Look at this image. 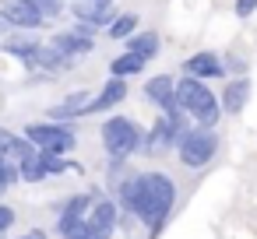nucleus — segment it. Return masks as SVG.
Listing matches in <instances>:
<instances>
[{"label": "nucleus", "instance_id": "nucleus-1", "mask_svg": "<svg viewBox=\"0 0 257 239\" xmlns=\"http://www.w3.org/2000/svg\"><path fill=\"white\" fill-rule=\"evenodd\" d=\"M113 197H116L120 211L131 214L138 225H145V232L155 239V235L166 228V221H169V214H173V207H176V183H173L169 172H159V169L138 172V169H134V172L113 190Z\"/></svg>", "mask_w": 257, "mask_h": 239}, {"label": "nucleus", "instance_id": "nucleus-2", "mask_svg": "<svg viewBox=\"0 0 257 239\" xmlns=\"http://www.w3.org/2000/svg\"><path fill=\"white\" fill-rule=\"evenodd\" d=\"M176 102L180 109L197 123V127H218L222 123V102L218 92L211 88V81H201L194 74H180L176 78Z\"/></svg>", "mask_w": 257, "mask_h": 239}, {"label": "nucleus", "instance_id": "nucleus-3", "mask_svg": "<svg viewBox=\"0 0 257 239\" xmlns=\"http://www.w3.org/2000/svg\"><path fill=\"white\" fill-rule=\"evenodd\" d=\"M99 137H102V148H106L109 158H134L145 148V127L127 113L106 116L102 127H99Z\"/></svg>", "mask_w": 257, "mask_h": 239}, {"label": "nucleus", "instance_id": "nucleus-4", "mask_svg": "<svg viewBox=\"0 0 257 239\" xmlns=\"http://www.w3.org/2000/svg\"><path fill=\"white\" fill-rule=\"evenodd\" d=\"M194 127V120L183 113V109H173V113H159L155 123L145 130V155H166V151H176L180 137Z\"/></svg>", "mask_w": 257, "mask_h": 239}, {"label": "nucleus", "instance_id": "nucleus-5", "mask_svg": "<svg viewBox=\"0 0 257 239\" xmlns=\"http://www.w3.org/2000/svg\"><path fill=\"white\" fill-rule=\"evenodd\" d=\"M222 148V137H218V127H190L180 144H176V162L183 169H204Z\"/></svg>", "mask_w": 257, "mask_h": 239}, {"label": "nucleus", "instance_id": "nucleus-6", "mask_svg": "<svg viewBox=\"0 0 257 239\" xmlns=\"http://www.w3.org/2000/svg\"><path fill=\"white\" fill-rule=\"evenodd\" d=\"M22 134L43 148V151H53V155H71L78 148V130L74 123H60V120H39V123H25Z\"/></svg>", "mask_w": 257, "mask_h": 239}, {"label": "nucleus", "instance_id": "nucleus-7", "mask_svg": "<svg viewBox=\"0 0 257 239\" xmlns=\"http://www.w3.org/2000/svg\"><path fill=\"white\" fill-rule=\"evenodd\" d=\"M39 50H43V39H39L36 32H29V29H11L4 39H0V53L11 57V60H18L25 71H32V67H36Z\"/></svg>", "mask_w": 257, "mask_h": 239}, {"label": "nucleus", "instance_id": "nucleus-8", "mask_svg": "<svg viewBox=\"0 0 257 239\" xmlns=\"http://www.w3.org/2000/svg\"><path fill=\"white\" fill-rule=\"evenodd\" d=\"M120 218H123V211H120L116 197H106V193H102V197L92 204V211L85 214L88 235H95V239H113V232L120 228Z\"/></svg>", "mask_w": 257, "mask_h": 239}, {"label": "nucleus", "instance_id": "nucleus-9", "mask_svg": "<svg viewBox=\"0 0 257 239\" xmlns=\"http://www.w3.org/2000/svg\"><path fill=\"white\" fill-rule=\"evenodd\" d=\"M141 95H145V102H148L155 113H173V109H180V102H176V74H152V78H145Z\"/></svg>", "mask_w": 257, "mask_h": 239}, {"label": "nucleus", "instance_id": "nucleus-10", "mask_svg": "<svg viewBox=\"0 0 257 239\" xmlns=\"http://www.w3.org/2000/svg\"><path fill=\"white\" fill-rule=\"evenodd\" d=\"M180 74H194L201 81H225L229 71H225V57L215 53V50H197L190 53L183 64H180Z\"/></svg>", "mask_w": 257, "mask_h": 239}, {"label": "nucleus", "instance_id": "nucleus-11", "mask_svg": "<svg viewBox=\"0 0 257 239\" xmlns=\"http://www.w3.org/2000/svg\"><path fill=\"white\" fill-rule=\"evenodd\" d=\"M67 15H71L74 22H85V25L106 32L120 11H116L113 4H99V0H67Z\"/></svg>", "mask_w": 257, "mask_h": 239}, {"label": "nucleus", "instance_id": "nucleus-12", "mask_svg": "<svg viewBox=\"0 0 257 239\" xmlns=\"http://www.w3.org/2000/svg\"><path fill=\"white\" fill-rule=\"evenodd\" d=\"M253 95V78L250 74H236V78H225L222 81V92H218V102H222V113L225 116H239L246 109Z\"/></svg>", "mask_w": 257, "mask_h": 239}, {"label": "nucleus", "instance_id": "nucleus-13", "mask_svg": "<svg viewBox=\"0 0 257 239\" xmlns=\"http://www.w3.org/2000/svg\"><path fill=\"white\" fill-rule=\"evenodd\" d=\"M0 18L11 29H29V32H39L46 25V18L39 15L32 0H0Z\"/></svg>", "mask_w": 257, "mask_h": 239}, {"label": "nucleus", "instance_id": "nucleus-14", "mask_svg": "<svg viewBox=\"0 0 257 239\" xmlns=\"http://www.w3.org/2000/svg\"><path fill=\"white\" fill-rule=\"evenodd\" d=\"M50 43L60 50V53H67V57H74V60H81V57H88L92 50H95V36L92 32H85L81 25H67V29H57L53 36H50Z\"/></svg>", "mask_w": 257, "mask_h": 239}, {"label": "nucleus", "instance_id": "nucleus-15", "mask_svg": "<svg viewBox=\"0 0 257 239\" xmlns=\"http://www.w3.org/2000/svg\"><path fill=\"white\" fill-rule=\"evenodd\" d=\"M127 95H131V81L127 78H106V85L92 95V102H88V116H102V113H109V109H116L120 102H127Z\"/></svg>", "mask_w": 257, "mask_h": 239}, {"label": "nucleus", "instance_id": "nucleus-16", "mask_svg": "<svg viewBox=\"0 0 257 239\" xmlns=\"http://www.w3.org/2000/svg\"><path fill=\"white\" fill-rule=\"evenodd\" d=\"M92 95H95V92H88V88H78V92L64 95L60 102H53V106L46 109V120H60V123H78L81 116H88V102H92Z\"/></svg>", "mask_w": 257, "mask_h": 239}, {"label": "nucleus", "instance_id": "nucleus-17", "mask_svg": "<svg viewBox=\"0 0 257 239\" xmlns=\"http://www.w3.org/2000/svg\"><path fill=\"white\" fill-rule=\"evenodd\" d=\"M0 155L11 158V162H22V158L36 155V144H32L22 130H8V127H0Z\"/></svg>", "mask_w": 257, "mask_h": 239}, {"label": "nucleus", "instance_id": "nucleus-18", "mask_svg": "<svg viewBox=\"0 0 257 239\" xmlns=\"http://www.w3.org/2000/svg\"><path fill=\"white\" fill-rule=\"evenodd\" d=\"M123 50H131V53H138V57H145L148 64L159 57V50H162V39H159V32L155 29H138L127 43H123Z\"/></svg>", "mask_w": 257, "mask_h": 239}, {"label": "nucleus", "instance_id": "nucleus-19", "mask_svg": "<svg viewBox=\"0 0 257 239\" xmlns=\"http://www.w3.org/2000/svg\"><path fill=\"white\" fill-rule=\"evenodd\" d=\"M145 67H148V60L145 57H138V53H131V50H123V53H116L113 60H109V74L113 78H138V74H145Z\"/></svg>", "mask_w": 257, "mask_h": 239}, {"label": "nucleus", "instance_id": "nucleus-20", "mask_svg": "<svg viewBox=\"0 0 257 239\" xmlns=\"http://www.w3.org/2000/svg\"><path fill=\"white\" fill-rule=\"evenodd\" d=\"M138 29H141V18H138L134 11H120V15L113 18V25L106 29V36H109L113 43H127Z\"/></svg>", "mask_w": 257, "mask_h": 239}, {"label": "nucleus", "instance_id": "nucleus-21", "mask_svg": "<svg viewBox=\"0 0 257 239\" xmlns=\"http://www.w3.org/2000/svg\"><path fill=\"white\" fill-rule=\"evenodd\" d=\"M18 169H22V179H25V183H43V179H50V172H46V155H43V148H36V155L22 158V162H18Z\"/></svg>", "mask_w": 257, "mask_h": 239}, {"label": "nucleus", "instance_id": "nucleus-22", "mask_svg": "<svg viewBox=\"0 0 257 239\" xmlns=\"http://www.w3.org/2000/svg\"><path fill=\"white\" fill-rule=\"evenodd\" d=\"M53 232H57V239H78V235H85V232H88V225H85V218H81V214H57Z\"/></svg>", "mask_w": 257, "mask_h": 239}, {"label": "nucleus", "instance_id": "nucleus-23", "mask_svg": "<svg viewBox=\"0 0 257 239\" xmlns=\"http://www.w3.org/2000/svg\"><path fill=\"white\" fill-rule=\"evenodd\" d=\"M32 4L39 8V15L46 18V25H53L57 18L67 15V0H32Z\"/></svg>", "mask_w": 257, "mask_h": 239}, {"label": "nucleus", "instance_id": "nucleus-24", "mask_svg": "<svg viewBox=\"0 0 257 239\" xmlns=\"http://www.w3.org/2000/svg\"><path fill=\"white\" fill-rule=\"evenodd\" d=\"M18 179H22L18 162H11V158H0V193H4V190H11Z\"/></svg>", "mask_w": 257, "mask_h": 239}, {"label": "nucleus", "instance_id": "nucleus-25", "mask_svg": "<svg viewBox=\"0 0 257 239\" xmlns=\"http://www.w3.org/2000/svg\"><path fill=\"white\" fill-rule=\"evenodd\" d=\"M225 57V71H229V78H236V74H250V64L239 57V53H222Z\"/></svg>", "mask_w": 257, "mask_h": 239}, {"label": "nucleus", "instance_id": "nucleus-26", "mask_svg": "<svg viewBox=\"0 0 257 239\" xmlns=\"http://www.w3.org/2000/svg\"><path fill=\"white\" fill-rule=\"evenodd\" d=\"M18 221V214H15V207H8V204H0V239H4L8 232H11V225Z\"/></svg>", "mask_w": 257, "mask_h": 239}, {"label": "nucleus", "instance_id": "nucleus-27", "mask_svg": "<svg viewBox=\"0 0 257 239\" xmlns=\"http://www.w3.org/2000/svg\"><path fill=\"white\" fill-rule=\"evenodd\" d=\"M232 11H236V18H239V22H246V18H253V15H257V0H236Z\"/></svg>", "mask_w": 257, "mask_h": 239}, {"label": "nucleus", "instance_id": "nucleus-28", "mask_svg": "<svg viewBox=\"0 0 257 239\" xmlns=\"http://www.w3.org/2000/svg\"><path fill=\"white\" fill-rule=\"evenodd\" d=\"M18 239H46V232H29V235H18Z\"/></svg>", "mask_w": 257, "mask_h": 239}, {"label": "nucleus", "instance_id": "nucleus-29", "mask_svg": "<svg viewBox=\"0 0 257 239\" xmlns=\"http://www.w3.org/2000/svg\"><path fill=\"white\" fill-rule=\"evenodd\" d=\"M8 32H11V25H8V22H4V18H0V39H4V36H8Z\"/></svg>", "mask_w": 257, "mask_h": 239}, {"label": "nucleus", "instance_id": "nucleus-30", "mask_svg": "<svg viewBox=\"0 0 257 239\" xmlns=\"http://www.w3.org/2000/svg\"><path fill=\"white\" fill-rule=\"evenodd\" d=\"M78 239H95V235H88V232H85V235H78Z\"/></svg>", "mask_w": 257, "mask_h": 239}, {"label": "nucleus", "instance_id": "nucleus-31", "mask_svg": "<svg viewBox=\"0 0 257 239\" xmlns=\"http://www.w3.org/2000/svg\"><path fill=\"white\" fill-rule=\"evenodd\" d=\"M99 4H113V0H99Z\"/></svg>", "mask_w": 257, "mask_h": 239}, {"label": "nucleus", "instance_id": "nucleus-32", "mask_svg": "<svg viewBox=\"0 0 257 239\" xmlns=\"http://www.w3.org/2000/svg\"><path fill=\"white\" fill-rule=\"evenodd\" d=\"M134 239H138V235H134ZM141 239H152V235H141Z\"/></svg>", "mask_w": 257, "mask_h": 239}]
</instances>
